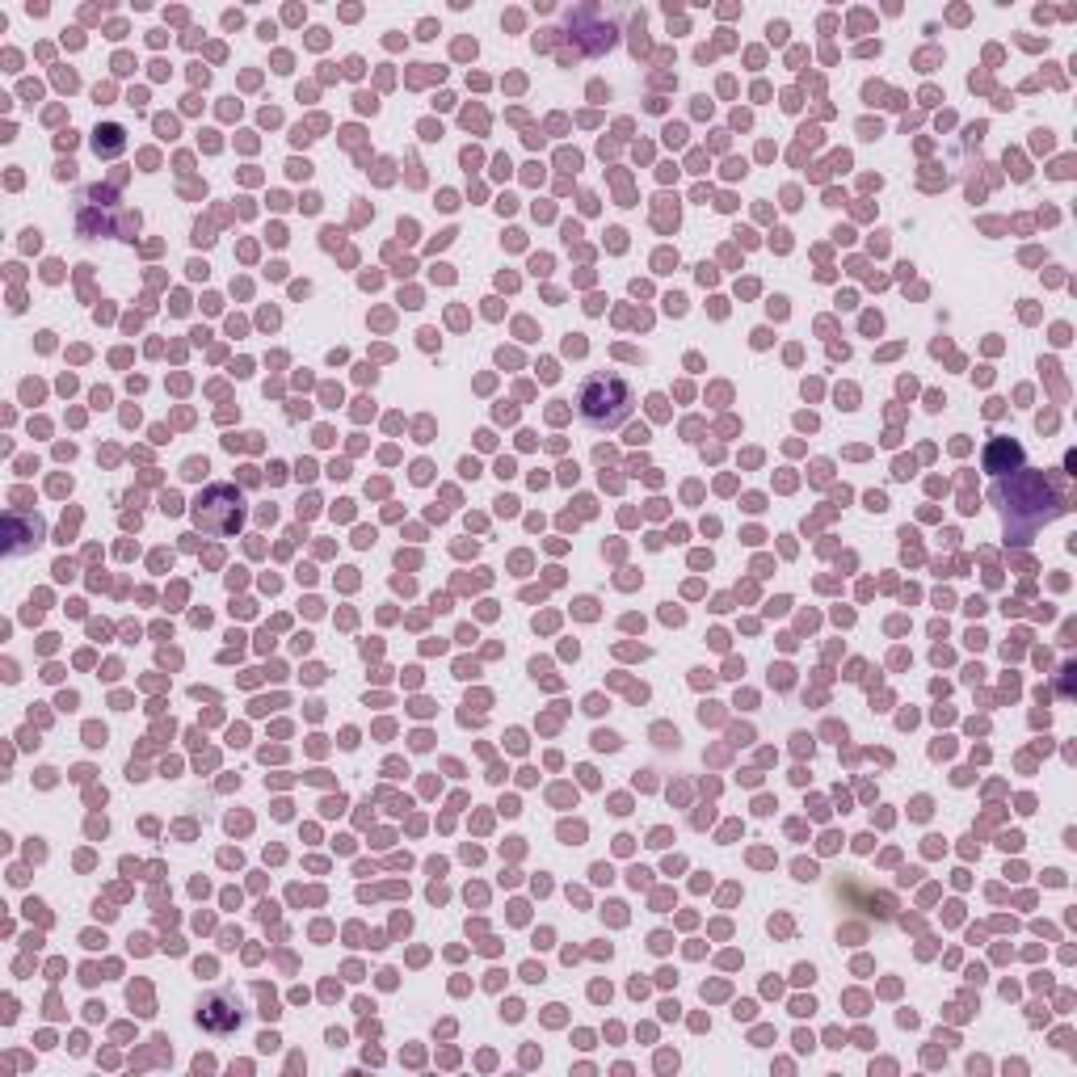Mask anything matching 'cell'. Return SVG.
<instances>
[{
	"label": "cell",
	"mask_w": 1077,
	"mask_h": 1077,
	"mask_svg": "<svg viewBox=\"0 0 1077 1077\" xmlns=\"http://www.w3.org/2000/svg\"><path fill=\"white\" fill-rule=\"evenodd\" d=\"M632 408H636L632 383L623 375H615V371H593L577 387V413H581V421L590 430H606V433L619 430V426H627Z\"/></svg>",
	"instance_id": "7a4b0ae2"
},
{
	"label": "cell",
	"mask_w": 1077,
	"mask_h": 1077,
	"mask_svg": "<svg viewBox=\"0 0 1077 1077\" xmlns=\"http://www.w3.org/2000/svg\"><path fill=\"white\" fill-rule=\"evenodd\" d=\"M38 535H43L38 518H26V513H9V543H4V552H9V556H22L30 543H38Z\"/></svg>",
	"instance_id": "5b68a950"
},
{
	"label": "cell",
	"mask_w": 1077,
	"mask_h": 1077,
	"mask_svg": "<svg viewBox=\"0 0 1077 1077\" xmlns=\"http://www.w3.org/2000/svg\"><path fill=\"white\" fill-rule=\"evenodd\" d=\"M194 522L207 535H236L244 522L241 493L232 485H211L198 501H194Z\"/></svg>",
	"instance_id": "3957f363"
},
{
	"label": "cell",
	"mask_w": 1077,
	"mask_h": 1077,
	"mask_svg": "<svg viewBox=\"0 0 1077 1077\" xmlns=\"http://www.w3.org/2000/svg\"><path fill=\"white\" fill-rule=\"evenodd\" d=\"M93 148H97V157H118L123 148H127V135L118 123H106V127H97V139H93Z\"/></svg>",
	"instance_id": "52a82bcc"
},
{
	"label": "cell",
	"mask_w": 1077,
	"mask_h": 1077,
	"mask_svg": "<svg viewBox=\"0 0 1077 1077\" xmlns=\"http://www.w3.org/2000/svg\"><path fill=\"white\" fill-rule=\"evenodd\" d=\"M1019 463H1023V447L1019 442H994L985 451V472H1010Z\"/></svg>",
	"instance_id": "8992f818"
},
{
	"label": "cell",
	"mask_w": 1077,
	"mask_h": 1077,
	"mask_svg": "<svg viewBox=\"0 0 1077 1077\" xmlns=\"http://www.w3.org/2000/svg\"><path fill=\"white\" fill-rule=\"evenodd\" d=\"M989 501L1001 510L1006 535L1015 538V543H1027L1031 531H1040L1044 522H1052V518H1061V513L1069 510L1065 493L1044 472H1019L1010 480H997L989 488Z\"/></svg>",
	"instance_id": "6da1fadb"
},
{
	"label": "cell",
	"mask_w": 1077,
	"mask_h": 1077,
	"mask_svg": "<svg viewBox=\"0 0 1077 1077\" xmlns=\"http://www.w3.org/2000/svg\"><path fill=\"white\" fill-rule=\"evenodd\" d=\"M198 1023L207 1027V1031H216V1035H228L232 1027H241V1001H236V994L216 989V994L202 997V1006H198Z\"/></svg>",
	"instance_id": "277c9868"
}]
</instances>
